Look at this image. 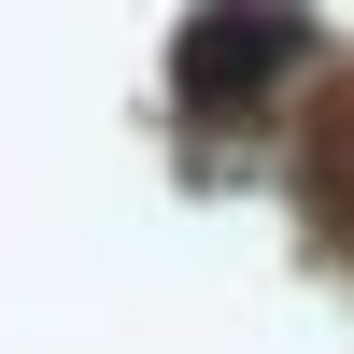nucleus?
I'll return each instance as SVG.
<instances>
[{"label":"nucleus","mask_w":354,"mask_h":354,"mask_svg":"<svg viewBox=\"0 0 354 354\" xmlns=\"http://www.w3.org/2000/svg\"><path fill=\"white\" fill-rule=\"evenodd\" d=\"M312 57L298 0H198L185 43H170V100L198 113V128H241L255 100H283V71Z\"/></svg>","instance_id":"f257e3e1"}]
</instances>
